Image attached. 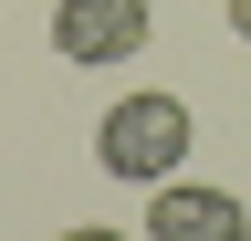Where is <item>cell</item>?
<instances>
[{"label":"cell","mask_w":251,"mask_h":241,"mask_svg":"<svg viewBox=\"0 0 251 241\" xmlns=\"http://www.w3.org/2000/svg\"><path fill=\"white\" fill-rule=\"evenodd\" d=\"M188 105L178 95H115L105 105V126H94V168L126 178V189H157V178H178L188 168Z\"/></svg>","instance_id":"1"},{"label":"cell","mask_w":251,"mask_h":241,"mask_svg":"<svg viewBox=\"0 0 251 241\" xmlns=\"http://www.w3.org/2000/svg\"><path fill=\"white\" fill-rule=\"evenodd\" d=\"M52 53L63 63H136L147 53V0H52Z\"/></svg>","instance_id":"2"},{"label":"cell","mask_w":251,"mask_h":241,"mask_svg":"<svg viewBox=\"0 0 251 241\" xmlns=\"http://www.w3.org/2000/svg\"><path fill=\"white\" fill-rule=\"evenodd\" d=\"M147 241H251V210L230 189H199V178H157L147 189Z\"/></svg>","instance_id":"3"},{"label":"cell","mask_w":251,"mask_h":241,"mask_svg":"<svg viewBox=\"0 0 251 241\" xmlns=\"http://www.w3.org/2000/svg\"><path fill=\"white\" fill-rule=\"evenodd\" d=\"M52 241H136V231H105V220H84V231H52Z\"/></svg>","instance_id":"4"},{"label":"cell","mask_w":251,"mask_h":241,"mask_svg":"<svg viewBox=\"0 0 251 241\" xmlns=\"http://www.w3.org/2000/svg\"><path fill=\"white\" fill-rule=\"evenodd\" d=\"M230 32H241V42H251V0H230Z\"/></svg>","instance_id":"5"}]
</instances>
